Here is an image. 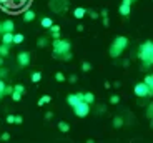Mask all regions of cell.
Returning <instances> with one entry per match:
<instances>
[{
    "mask_svg": "<svg viewBox=\"0 0 153 143\" xmlns=\"http://www.w3.org/2000/svg\"><path fill=\"white\" fill-rule=\"evenodd\" d=\"M138 58L145 63V67H152V62H153V43L150 42V40H146L143 45H140Z\"/></svg>",
    "mask_w": 153,
    "mask_h": 143,
    "instance_id": "1",
    "label": "cell"
},
{
    "mask_svg": "<svg viewBox=\"0 0 153 143\" xmlns=\"http://www.w3.org/2000/svg\"><path fill=\"white\" fill-rule=\"evenodd\" d=\"M126 47H128V39H126V37H123V35L115 37L113 43H111V47H110V57L111 58H118Z\"/></svg>",
    "mask_w": 153,
    "mask_h": 143,
    "instance_id": "2",
    "label": "cell"
},
{
    "mask_svg": "<svg viewBox=\"0 0 153 143\" xmlns=\"http://www.w3.org/2000/svg\"><path fill=\"white\" fill-rule=\"evenodd\" d=\"M52 47H53V57H62L63 53L70 52V48H72V45H70L68 40L62 39V37L60 39H53Z\"/></svg>",
    "mask_w": 153,
    "mask_h": 143,
    "instance_id": "3",
    "label": "cell"
},
{
    "mask_svg": "<svg viewBox=\"0 0 153 143\" xmlns=\"http://www.w3.org/2000/svg\"><path fill=\"white\" fill-rule=\"evenodd\" d=\"M48 5L55 13H63L68 10V0H50Z\"/></svg>",
    "mask_w": 153,
    "mask_h": 143,
    "instance_id": "4",
    "label": "cell"
},
{
    "mask_svg": "<svg viewBox=\"0 0 153 143\" xmlns=\"http://www.w3.org/2000/svg\"><path fill=\"white\" fill-rule=\"evenodd\" d=\"M135 95H137L138 98H145V97H150V95H153V88H150L148 85H145L143 82H140V83H137L133 88Z\"/></svg>",
    "mask_w": 153,
    "mask_h": 143,
    "instance_id": "5",
    "label": "cell"
},
{
    "mask_svg": "<svg viewBox=\"0 0 153 143\" xmlns=\"http://www.w3.org/2000/svg\"><path fill=\"white\" fill-rule=\"evenodd\" d=\"M72 108H73V113H75L76 116H80V118H85V116L90 113V105H88L87 102H83V100L78 102L76 105H73Z\"/></svg>",
    "mask_w": 153,
    "mask_h": 143,
    "instance_id": "6",
    "label": "cell"
},
{
    "mask_svg": "<svg viewBox=\"0 0 153 143\" xmlns=\"http://www.w3.org/2000/svg\"><path fill=\"white\" fill-rule=\"evenodd\" d=\"M131 0H122V4H120L118 7V12H120V15L122 17H128L130 15V12H131Z\"/></svg>",
    "mask_w": 153,
    "mask_h": 143,
    "instance_id": "7",
    "label": "cell"
},
{
    "mask_svg": "<svg viewBox=\"0 0 153 143\" xmlns=\"http://www.w3.org/2000/svg\"><path fill=\"white\" fill-rule=\"evenodd\" d=\"M17 63H19L20 67H28L30 65V53L28 52H20L19 55H17Z\"/></svg>",
    "mask_w": 153,
    "mask_h": 143,
    "instance_id": "8",
    "label": "cell"
},
{
    "mask_svg": "<svg viewBox=\"0 0 153 143\" xmlns=\"http://www.w3.org/2000/svg\"><path fill=\"white\" fill-rule=\"evenodd\" d=\"M82 98H83V93H70L68 97H67V102H68L70 107H73V105H76L78 102H82Z\"/></svg>",
    "mask_w": 153,
    "mask_h": 143,
    "instance_id": "9",
    "label": "cell"
},
{
    "mask_svg": "<svg viewBox=\"0 0 153 143\" xmlns=\"http://www.w3.org/2000/svg\"><path fill=\"white\" fill-rule=\"evenodd\" d=\"M15 30V23H13V20L7 19L5 22H2V33L4 32H13Z\"/></svg>",
    "mask_w": 153,
    "mask_h": 143,
    "instance_id": "10",
    "label": "cell"
},
{
    "mask_svg": "<svg viewBox=\"0 0 153 143\" xmlns=\"http://www.w3.org/2000/svg\"><path fill=\"white\" fill-rule=\"evenodd\" d=\"M48 30H50V35H52L53 39H60L62 37V32H60V27H58V25H53V23H52L48 27Z\"/></svg>",
    "mask_w": 153,
    "mask_h": 143,
    "instance_id": "11",
    "label": "cell"
},
{
    "mask_svg": "<svg viewBox=\"0 0 153 143\" xmlns=\"http://www.w3.org/2000/svg\"><path fill=\"white\" fill-rule=\"evenodd\" d=\"M22 19H23V22H33V20H35V12L33 10H30V8H27V10H25V12H23V17H22Z\"/></svg>",
    "mask_w": 153,
    "mask_h": 143,
    "instance_id": "12",
    "label": "cell"
},
{
    "mask_svg": "<svg viewBox=\"0 0 153 143\" xmlns=\"http://www.w3.org/2000/svg\"><path fill=\"white\" fill-rule=\"evenodd\" d=\"M12 37H13V32H4V33H2V43L10 47L12 45Z\"/></svg>",
    "mask_w": 153,
    "mask_h": 143,
    "instance_id": "13",
    "label": "cell"
},
{
    "mask_svg": "<svg viewBox=\"0 0 153 143\" xmlns=\"http://www.w3.org/2000/svg\"><path fill=\"white\" fill-rule=\"evenodd\" d=\"M32 0H10V7L13 8H19V7H23V5H28Z\"/></svg>",
    "mask_w": 153,
    "mask_h": 143,
    "instance_id": "14",
    "label": "cell"
},
{
    "mask_svg": "<svg viewBox=\"0 0 153 143\" xmlns=\"http://www.w3.org/2000/svg\"><path fill=\"white\" fill-rule=\"evenodd\" d=\"M85 15H87V8H83V7H76L73 10V17L75 19H83Z\"/></svg>",
    "mask_w": 153,
    "mask_h": 143,
    "instance_id": "15",
    "label": "cell"
},
{
    "mask_svg": "<svg viewBox=\"0 0 153 143\" xmlns=\"http://www.w3.org/2000/svg\"><path fill=\"white\" fill-rule=\"evenodd\" d=\"M23 40H25V37H23L22 33H15V32H13V37H12V45H20Z\"/></svg>",
    "mask_w": 153,
    "mask_h": 143,
    "instance_id": "16",
    "label": "cell"
},
{
    "mask_svg": "<svg viewBox=\"0 0 153 143\" xmlns=\"http://www.w3.org/2000/svg\"><path fill=\"white\" fill-rule=\"evenodd\" d=\"M83 102H87L88 105H92L93 102H95V95H93L92 92H88V93H83V98H82Z\"/></svg>",
    "mask_w": 153,
    "mask_h": 143,
    "instance_id": "17",
    "label": "cell"
},
{
    "mask_svg": "<svg viewBox=\"0 0 153 143\" xmlns=\"http://www.w3.org/2000/svg\"><path fill=\"white\" fill-rule=\"evenodd\" d=\"M8 53H10V47L2 43V45H0V57L5 58V57H8Z\"/></svg>",
    "mask_w": 153,
    "mask_h": 143,
    "instance_id": "18",
    "label": "cell"
},
{
    "mask_svg": "<svg viewBox=\"0 0 153 143\" xmlns=\"http://www.w3.org/2000/svg\"><path fill=\"white\" fill-rule=\"evenodd\" d=\"M58 130H60L62 133H68L70 132V125L67 123V122H60V123H58Z\"/></svg>",
    "mask_w": 153,
    "mask_h": 143,
    "instance_id": "19",
    "label": "cell"
},
{
    "mask_svg": "<svg viewBox=\"0 0 153 143\" xmlns=\"http://www.w3.org/2000/svg\"><path fill=\"white\" fill-rule=\"evenodd\" d=\"M47 45H48V39H47V37H40V39L37 40V47H38V48H45Z\"/></svg>",
    "mask_w": 153,
    "mask_h": 143,
    "instance_id": "20",
    "label": "cell"
},
{
    "mask_svg": "<svg viewBox=\"0 0 153 143\" xmlns=\"http://www.w3.org/2000/svg\"><path fill=\"white\" fill-rule=\"evenodd\" d=\"M30 80L33 82V83H38V82L42 80V73H40V72H32V75H30Z\"/></svg>",
    "mask_w": 153,
    "mask_h": 143,
    "instance_id": "21",
    "label": "cell"
},
{
    "mask_svg": "<svg viewBox=\"0 0 153 143\" xmlns=\"http://www.w3.org/2000/svg\"><path fill=\"white\" fill-rule=\"evenodd\" d=\"M50 102H52V97H50V95H43V97L38 100V107H43L45 103H50Z\"/></svg>",
    "mask_w": 153,
    "mask_h": 143,
    "instance_id": "22",
    "label": "cell"
},
{
    "mask_svg": "<svg viewBox=\"0 0 153 143\" xmlns=\"http://www.w3.org/2000/svg\"><path fill=\"white\" fill-rule=\"evenodd\" d=\"M113 127L115 128H122L123 127V118L122 116H115L113 118Z\"/></svg>",
    "mask_w": 153,
    "mask_h": 143,
    "instance_id": "23",
    "label": "cell"
},
{
    "mask_svg": "<svg viewBox=\"0 0 153 143\" xmlns=\"http://www.w3.org/2000/svg\"><path fill=\"white\" fill-rule=\"evenodd\" d=\"M40 23H42V27H43V28H48L53 22H52V19H48V17H43V19L40 20Z\"/></svg>",
    "mask_w": 153,
    "mask_h": 143,
    "instance_id": "24",
    "label": "cell"
},
{
    "mask_svg": "<svg viewBox=\"0 0 153 143\" xmlns=\"http://www.w3.org/2000/svg\"><path fill=\"white\" fill-rule=\"evenodd\" d=\"M143 83H145V85H148L150 88H153V77L152 75H145V78H143Z\"/></svg>",
    "mask_w": 153,
    "mask_h": 143,
    "instance_id": "25",
    "label": "cell"
},
{
    "mask_svg": "<svg viewBox=\"0 0 153 143\" xmlns=\"http://www.w3.org/2000/svg\"><path fill=\"white\" fill-rule=\"evenodd\" d=\"M102 19H103V25H105V27H108V23H110V22H108V10H107V8L102 10Z\"/></svg>",
    "mask_w": 153,
    "mask_h": 143,
    "instance_id": "26",
    "label": "cell"
},
{
    "mask_svg": "<svg viewBox=\"0 0 153 143\" xmlns=\"http://www.w3.org/2000/svg\"><path fill=\"white\" fill-rule=\"evenodd\" d=\"M10 97H12V100H13V102H20V100H22V93H19V92L13 90V92L10 93Z\"/></svg>",
    "mask_w": 153,
    "mask_h": 143,
    "instance_id": "27",
    "label": "cell"
},
{
    "mask_svg": "<svg viewBox=\"0 0 153 143\" xmlns=\"http://www.w3.org/2000/svg\"><path fill=\"white\" fill-rule=\"evenodd\" d=\"M13 90H15V92H19V93H25V87L22 85V83H17V85H13Z\"/></svg>",
    "mask_w": 153,
    "mask_h": 143,
    "instance_id": "28",
    "label": "cell"
},
{
    "mask_svg": "<svg viewBox=\"0 0 153 143\" xmlns=\"http://www.w3.org/2000/svg\"><path fill=\"white\" fill-rule=\"evenodd\" d=\"M90 70H92V65H90L88 62L82 63V72H90Z\"/></svg>",
    "mask_w": 153,
    "mask_h": 143,
    "instance_id": "29",
    "label": "cell"
},
{
    "mask_svg": "<svg viewBox=\"0 0 153 143\" xmlns=\"http://www.w3.org/2000/svg\"><path fill=\"white\" fill-rule=\"evenodd\" d=\"M55 80L57 82H65V75L62 73V72H57V73H55Z\"/></svg>",
    "mask_w": 153,
    "mask_h": 143,
    "instance_id": "30",
    "label": "cell"
},
{
    "mask_svg": "<svg viewBox=\"0 0 153 143\" xmlns=\"http://www.w3.org/2000/svg\"><path fill=\"white\" fill-rule=\"evenodd\" d=\"M12 92H13V85H5V88H4V95H10Z\"/></svg>",
    "mask_w": 153,
    "mask_h": 143,
    "instance_id": "31",
    "label": "cell"
},
{
    "mask_svg": "<svg viewBox=\"0 0 153 143\" xmlns=\"http://www.w3.org/2000/svg\"><path fill=\"white\" fill-rule=\"evenodd\" d=\"M118 102H120V97H118V95H111V97H110V103H111V105H117Z\"/></svg>",
    "mask_w": 153,
    "mask_h": 143,
    "instance_id": "32",
    "label": "cell"
},
{
    "mask_svg": "<svg viewBox=\"0 0 153 143\" xmlns=\"http://www.w3.org/2000/svg\"><path fill=\"white\" fill-rule=\"evenodd\" d=\"M8 75V70L7 68H4V65L0 67V78H5Z\"/></svg>",
    "mask_w": 153,
    "mask_h": 143,
    "instance_id": "33",
    "label": "cell"
},
{
    "mask_svg": "<svg viewBox=\"0 0 153 143\" xmlns=\"http://www.w3.org/2000/svg\"><path fill=\"white\" fill-rule=\"evenodd\" d=\"M60 58H63L65 62H70V60H72V53H70V52H67V53H63Z\"/></svg>",
    "mask_w": 153,
    "mask_h": 143,
    "instance_id": "34",
    "label": "cell"
},
{
    "mask_svg": "<svg viewBox=\"0 0 153 143\" xmlns=\"http://www.w3.org/2000/svg\"><path fill=\"white\" fill-rule=\"evenodd\" d=\"M13 120H15V115H7V118H5V122H7L8 125L13 123Z\"/></svg>",
    "mask_w": 153,
    "mask_h": 143,
    "instance_id": "35",
    "label": "cell"
},
{
    "mask_svg": "<svg viewBox=\"0 0 153 143\" xmlns=\"http://www.w3.org/2000/svg\"><path fill=\"white\" fill-rule=\"evenodd\" d=\"M0 140H2V142H8V140H10V133H2Z\"/></svg>",
    "mask_w": 153,
    "mask_h": 143,
    "instance_id": "36",
    "label": "cell"
},
{
    "mask_svg": "<svg viewBox=\"0 0 153 143\" xmlns=\"http://www.w3.org/2000/svg\"><path fill=\"white\" fill-rule=\"evenodd\" d=\"M0 5H2V7H10V0H0Z\"/></svg>",
    "mask_w": 153,
    "mask_h": 143,
    "instance_id": "37",
    "label": "cell"
},
{
    "mask_svg": "<svg viewBox=\"0 0 153 143\" xmlns=\"http://www.w3.org/2000/svg\"><path fill=\"white\" fill-rule=\"evenodd\" d=\"M88 13H90V17H92V20H97V19H98V13H97V12H93V10H90V12H88Z\"/></svg>",
    "mask_w": 153,
    "mask_h": 143,
    "instance_id": "38",
    "label": "cell"
},
{
    "mask_svg": "<svg viewBox=\"0 0 153 143\" xmlns=\"http://www.w3.org/2000/svg\"><path fill=\"white\" fill-rule=\"evenodd\" d=\"M22 122H23V118H22V116H19V115H17V116H15V120H13V123L20 125V123H22Z\"/></svg>",
    "mask_w": 153,
    "mask_h": 143,
    "instance_id": "39",
    "label": "cell"
},
{
    "mask_svg": "<svg viewBox=\"0 0 153 143\" xmlns=\"http://www.w3.org/2000/svg\"><path fill=\"white\" fill-rule=\"evenodd\" d=\"M107 112V107H105V105H100L98 107V113H105Z\"/></svg>",
    "mask_w": 153,
    "mask_h": 143,
    "instance_id": "40",
    "label": "cell"
},
{
    "mask_svg": "<svg viewBox=\"0 0 153 143\" xmlns=\"http://www.w3.org/2000/svg\"><path fill=\"white\" fill-rule=\"evenodd\" d=\"M43 116H45V120H50V118L53 116V113H52V112H45V115H43Z\"/></svg>",
    "mask_w": 153,
    "mask_h": 143,
    "instance_id": "41",
    "label": "cell"
},
{
    "mask_svg": "<svg viewBox=\"0 0 153 143\" xmlns=\"http://www.w3.org/2000/svg\"><path fill=\"white\" fill-rule=\"evenodd\" d=\"M68 82H70V83H75V82H76V75H70Z\"/></svg>",
    "mask_w": 153,
    "mask_h": 143,
    "instance_id": "42",
    "label": "cell"
},
{
    "mask_svg": "<svg viewBox=\"0 0 153 143\" xmlns=\"http://www.w3.org/2000/svg\"><path fill=\"white\" fill-rule=\"evenodd\" d=\"M152 110L153 108H152V105H150V107H148V116H150V118H152Z\"/></svg>",
    "mask_w": 153,
    "mask_h": 143,
    "instance_id": "43",
    "label": "cell"
},
{
    "mask_svg": "<svg viewBox=\"0 0 153 143\" xmlns=\"http://www.w3.org/2000/svg\"><path fill=\"white\" fill-rule=\"evenodd\" d=\"M4 65V57H0V67Z\"/></svg>",
    "mask_w": 153,
    "mask_h": 143,
    "instance_id": "44",
    "label": "cell"
},
{
    "mask_svg": "<svg viewBox=\"0 0 153 143\" xmlns=\"http://www.w3.org/2000/svg\"><path fill=\"white\" fill-rule=\"evenodd\" d=\"M0 35H2V22H0Z\"/></svg>",
    "mask_w": 153,
    "mask_h": 143,
    "instance_id": "45",
    "label": "cell"
},
{
    "mask_svg": "<svg viewBox=\"0 0 153 143\" xmlns=\"http://www.w3.org/2000/svg\"><path fill=\"white\" fill-rule=\"evenodd\" d=\"M2 97H4V95H2V93H0V100H2Z\"/></svg>",
    "mask_w": 153,
    "mask_h": 143,
    "instance_id": "46",
    "label": "cell"
},
{
    "mask_svg": "<svg viewBox=\"0 0 153 143\" xmlns=\"http://www.w3.org/2000/svg\"><path fill=\"white\" fill-rule=\"evenodd\" d=\"M131 2H137V0H131Z\"/></svg>",
    "mask_w": 153,
    "mask_h": 143,
    "instance_id": "47",
    "label": "cell"
}]
</instances>
